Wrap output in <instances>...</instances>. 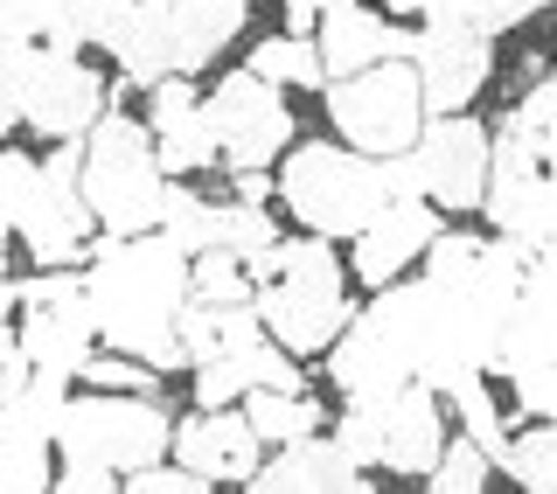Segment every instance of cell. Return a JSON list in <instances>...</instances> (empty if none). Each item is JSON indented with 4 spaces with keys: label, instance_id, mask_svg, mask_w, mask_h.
<instances>
[{
    "label": "cell",
    "instance_id": "obj_1",
    "mask_svg": "<svg viewBox=\"0 0 557 494\" xmlns=\"http://www.w3.org/2000/svg\"><path fill=\"white\" fill-rule=\"evenodd\" d=\"M84 299H91V321L104 348H126V356L168 369L182 362L174 342V313L188 307V251H174L161 231L139 237H91V264H84Z\"/></svg>",
    "mask_w": 557,
    "mask_h": 494
},
{
    "label": "cell",
    "instance_id": "obj_2",
    "mask_svg": "<svg viewBox=\"0 0 557 494\" xmlns=\"http://www.w3.org/2000/svg\"><path fill=\"white\" fill-rule=\"evenodd\" d=\"M251 307L265 334L293 356H321L327 342L342 334L348 307V272L335 258V237H293V244H272V279L251 286Z\"/></svg>",
    "mask_w": 557,
    "mask_h": 494
},
{
    "label": "cell",
    "instance_id": "obj_3",
    "mask_svg": "<svg viewBox=\"0 0 557 494\" xmlns=\"http://www.w3.org/2000/svg\"><path fill=\"white\" fill-rule=\"evenodd\" d=\"M278 202L313 237H356L391 202V168L376 153H356L348 139H307L278 168Z\"/></svg>",
    "mask_w": 557,
    "mask_h": 494
},
{
    "label": "cell",
    "instance_id": "obj_4",
    "mask_svg": "<svg viewBox=\"0 0 557 494\" xmlns=\"http://www.w3.org/2000/svg\"><path fill=\"white\" fill-rule=\"evenodd\" d=\"M84 202H91L98 231L112 237H139L161 223V196H168V174L161 153H153L147 119H126L119 104H104L98 126L84 133Z\"/></svg>",
    "mask_w": 557,
    "mask_h": 494
},
{
    "label": "cell",
    "instance_id": "obj_5",
    "mask_svg": "<svg viewBox=\"0 0 557 494\" xmlns=\"http://www.w3.org/2000/svg\"><path fill=\"white\" fill-rule=\"evenodd\" d=\"M411 356H418V279H391V286H376L370 307L348 313L342 334L327 342V383H335L348 404H376V397H391L397 383H418Z\"/></svg>",
    "mask_w": 557,
    "mask_h": 494
},
{
    "label": "cell",
    "instance_id": "obj_6",
    "mask_svg": "<svg viewBox=\"0 0 557 494\" xmlns=\"http://www.w3.org/2000/svg\"><path fill=\"white\" fill-rule=\"evenodd\" d=\"M168 411L153 391H98V397H63L57 411V453L63 467H112L126 481L133 467L168 460Z\"/></svg>",
    "mask_w": 557,
    "mask_h": 494
},
{
    "label": "cell",
    "instance_id": "obj_7",
    "mask_svg": "<svg viewBox=\"0 0 557 494\" xmlns=\"http://www.w3.org/2000/svg\"><path fill=\"white\" fill-rule=\"evenodd\" d=\"M14 334H22V356L35 376L77 383L84 356L98 348V321L77 264H42L35 279H14Z\"/></svg>",
    "mask_w": 557,
    "mask_h": 494
},
{
    "label": "cell",
    "instance_id": "obj_8",
    "mask_svg": "<svg viewBox=\"0 0 557 494\" xmlns=\"http://www.w3.org/2000/svg\"><path fill=\"white\" fill-rule=\"evenodd\" d=\"M321 98H327L335 133L356 153H376V161L383 153H405L418 139V126H425V91H418V70L405 57L362 63V70H348V77H327Z\"/></svg>",
    "mask_w": 557,
    "mask_h": 494
},
{
    "label": "cell",
    "instance_id": "obj_9",
    "mask_svg": "<svg viewBox=\"0 0 557 494\" xmlns=\"http://www.w3.org/2000/svg\"><path fill=\"white\" fill-rule=\"evenodd\" d=\"M84 139H57V153L49 161H35V182H28V202L22 217H14V231H22L28 258L35 264H77L91 258V202H84Z\"/></svg>",
    "mask_w": 557,
    "mask_h": 494
},
{
    "label": "cell",
    "instance_id": "obj_10",
    "mask_svg": "<svg viewBox=\"0 0 557 494\" xmlns=\"http://www.w3.org/2000/svg\"><path fill=\"white\" fill-rule=\"evenodd\" d=\"M209 139H216V161L231 168H272L293 147V112L286 91L265 84L258 70H223V84L202 98Z\"/></svg>",
    "mask_w": 557,
    "mask_h": 494
},
{
    "label": "cell",
    "instance_id": "obj_11",
    "mask_svg": "<svg viewBox=\"0 0 557 494\" xmlns=\"http://www.w3.org/2000/svg\"><path fill=\"white\" fill-rule=\"evenodd\" d=\"M405 161H411L418 196H425L432 209H446V217L481 209V188H487V133L474 126V119L425 112V126H418V139L405 147Z\"/></svg>",
    "mask_w": 557,
    "mask_h": 494
},
{
    "label": "cell",
    "instance_id": "obj_12",
    "mask_svg": "<svg viewBox=\"0 0 557 494\" xmlns=\"http://www.w3.org/2000/svg\"><path fill=\"white\" fill-rule=\"evenodd\" d=\"M70 383L57 376H28L14 397H0V494H42L49 446H57V411H63Z\"/></svg>",
    "mask_w": 557,
    "mask_h": 494
},
{
    "label": "cell",
    "instance_id": "obj_13",
    "mask_svg": "<svg viewBox=\"0 0 557 494\" xmlns=\"http://www.w3.org/2000/svg\"><path fill=\"white\" fill-rule=\"evenodd\" d=\"M405 63L418 70L425 112H467V104L481 98L487 70H495V49H487V35L460 28V22H425V28H411Z\"/></svg>",
    "mask_w": 557,
    "mask_h": 494
},
{
    "label": "cell",
    "instance_id": "obj_14",
    "mask_svg": "<svg viewBox=\"0 0 557 494\" xmlns=\"http://www.w3.org/2000/svg\"><path fill=\"white\" fill-rule=\"evenodd\" d=\"M168 453L188 473H202L209 487H244L258 473V460H265V439L251 432L244 404H202L196 418H182V425H174Z\"/></svg>",
    "mask_w": 557,
    "mask_h": 494
},
{
    "label": "cell",
    "instance_id": "obj_15",
    "mask_svg": "<svg viewBox=\"0 0 557 494\" xmlns=\"http://www.w3.org/2000/svg\"><path fill=\"white\" fill-rule=\"evenodd\" d=\"M98 112H104V77L98 70L63 57V49H42L28 104H22V126H35L42 139H84L98 126Z\"/></svg>",
    "mask_w": 557,
    "mask_h": 494
},
{
    "label": "cell",
    "instance_id": "obj_16",
    "mask_svg": "<svg viewBox=\"0 0 557 494\" xmlns=\"http://www.w3.org/2000/svg\"><path fill=\"white\" fill-rule=\"evenodd\" d=\"M432 237H440V209H432L425 196H391L356 231V279H362V286H391V279H405L411 264L425 258Z\"/></svg>",
    "mask_w": 557,
    "mask_h": 494
},
{
    "label": "cell",
    "instance_id": "obj_17",
    "mask_svg": "<svg viewBox=\"0 0 557 494\" xmlns=\"http://www.w3.org/2000/svg\"><path fill=\"white\" fill-rule=\"evenodd\" d=\"M147 133H153V153H161V174H202L216 168V139H209V119H202V91L168 70V77L147 84Z\"/></svg>",
    "mask_w": 557,
    "mask_h": 494
},
{
    "label": "cell",
    "instance_id": "obj_18",
    "mask_svg": "<svg viewBox=\"0 0 557 494\" xmlns=\"http://www.w3.org/2000/svg\"><path fill=\"white\" fill-rule=\"evenodd\" d=\"M244 487H258V494H362L370 473L335 446V432H300L286 446H272V460H258V473Z\"/></svg>",
    "mask_w": 557,
    "mask_h": 494
},
{
    "label": "cell",
    "instance_id": "obj_19",
    "mask_svg": "<svg viewBox=\"0 0 557 494\" xmlns=\"http://www.w3.org/2000/svg\"><path fill=\"white\" fill-rule=\"evenodd\" d=\"M313 49H321V70H327V77H348V70H362V63L411 57V28L383 22V14H370L362 0H321Z\"/></svg>",
    "mask_w": 557,
    "mask_h": 494
},
{
    "label": "cell",
    "instance_id": "obj_20",
    "mask_svg": "<svg viewBox=\"0 0 557 494\" xmlns=\"http://www.w3.org/2000/svg\"><path fill=\"white\" fill-rule=\"evenodd\" d=\"M376 432H383V460L376 467L405 473V481H425L432 460H440V446H446L440 397H432L425 383H397L391 397H376Z\"/></svg>",
    "mask_w": 557,
    "mask_h": 494
},
{
    "label": "cell",
    "instance_id": "obj_21",
    "mask_svg": "<svg viewBox=\"0 0 557 494\" xmlns=\"http://www.w3.org/2000/svg\"><path fill=\"white\" fill-rule=\"evenodd\" d=\"M244 22H251V0H168V49L174 70L196 77L223 57V42H237Z\"/></svg>",
    "mask_w": 557,
    "mask_h": 494
},
{
    "label": "cell",
    "instance_id": "obj_22",
    "mask_svg": "<svg viewBox=\"0 0 557 494\" xmlns=\"http://www.w3.org/2000/svg\"><path fill=\"white\" fill-rule=\"evenodd\" d=\"M557 356V293L522 286L516 307L502 313V348H495V376H522V369Z\"/></svg>",
    "mask_w": 557,
    "mask_h": 494
},
{
    "label": "cell",
    "instance_id": "obj_23",
    "mask_svg": "<svg viewBox=\"0 0 557 494\" xmlns=\"http://www.w3.org/2000/svg\"><path fill=\"white\" fill-rule=\"evenodd\" d=\"M112 63H119V77L126 84H153V77H168L174 70V49H168V0H133L126 8V22L112 28Z\"/></svg>",
    "mask_w": 557,
    "mask_h": 494
},
{
    "label": "cell",
    "instance_id": "obj_24",
    "mask_svg": "<svg viewBox=\"0 0 557 494\" xmlns=\"http://www.w3.org/2000/svg\"><path fill=\"white\" fill-rule=\"evenodd\" d=\"M133 0H63V14L49 22L42 49H63V57H84V49H104L112 42V28L126 22Z\"/></svg>",
    "mask_w": 557,
    "mask_h": 494
},
{
    "label": "cell",
    "instance_id": "obj_25",
    "mask_svg": "<svg viewBox=\"0 0 557 494\" xmlns=\"http://www.w3.org/2000/svg\"><path fill=\"white\" fill-rule=\"evenodd\" d=\"M265 84H278V91H321L327 70H321V49H313V35H272V42L251 49V63Z\"/></svg>",
    "mask_w": 557,
    "mask_h": 494
},
{
    "label": "cell",
    "instance_id": "obj_26",
    "mask_svg": "<svg viewBox=\"0 0 557 494\" xmlns=\"http://www.w3.org/2000/svg\"><path fill=\"white\" fill-rule=\"evenodd\" d=\"M244 418H251L258 439H265V453L286 446V439H300V432H321V404L307 391H251L244 397Z\"/></svg>",
    "mask_w": 557,
    "mask_h": 494
},
{
    "label": "cell",
    "instance_id": "obj_27",
    "mask_svg": "<svg viewBox=\"0 0 557 494\" xmlns=\"http://www.w3.org/2000/svg\"><path fill=\"white\" fill-rule=\"evenodd\" d=\"M495 467L530 494H557V418H536L530 432H516Z\"/></svg>",
    "mask_w": 557,
    "mask_h": 494
},
{
    "label": "cell",
    "instance_id": "obj_28",
    "mask_svg": "<svg viewBox=\"0 0 557 494\" xmlns=\"http://www.w3.org/2000/svg\"><path fill=\"white\" fill-rule=\"evenodd\" d=\"M174 251H209L216 244V202H202L196 188H182V182H168V196H161V223H153Z\"/></svg>",
    "mask_w": 557,
    "mask_h": 494
},
{
    "label": "cell",
    "instance_id": "obj_29",
    "mask_svg": "<svg viewBox=\"0 0 557 494\" xmlns=\"http://www.w3.org/2000/svg\"><path fill=\"white\" fill-rule=\"evenodd\" d=\"M550 0H425V22H460L495 42L502 28H522L530 14H544Z\"/></svg>",
    "mask_w": 557,
    "mask_h": 494
},
{
    "label": "cell",
    "instance_id": "obj_30",
    "mask_svg": "<svg viewBox=\"0 0 557 494\" xmlns=\"http://www.w3.org/2000/svg\"><path fill=\"white\" fill-rule=\"evenodd\" d=\"M35 63H42V42H28V35H0V133L22 126V104H28V84H35Z\"/></svg>",
    "mask_w": 557,
    "mask_h": 494
},
{
    "label": "cell",
    "instance_id": "obj_31",
    "mask_svg": "<svg viewBox=\"0 0 557 494\" xmlns=\"http://www.w3.org/2000/svg\"><path fill=\"white\" fill-rule=\"evenodd\" d=\"M188 293L209 299V307H223V299H251V279H244V258L223 251V244H209V251L188 258Z\"/></svg>",
    "mask_w": 557,
    "mask_h": 494
},
{
    "label": "cell",
    "instance_id": "obj_32",
    "mask_svg": "<svg viewBox=\"0 0 557 494\" xmlns=\"http://www.w3.org/2000/svg\"><path fill=\"white\" fill-rule=\"evenodd\" d=\"M425 487H432V494H481V487H487V453H481L467 432L446 439L440 460H432V473H425Z\"/></svg>",
    "mask_w": 557,
    "mask_h": 494
},
{
    "label": "cell",
    "instance_id": "obj_33",
    "mask_svg": "<svg viewBox=\"0 0 557 494\" xmlns=\"http://www.w3.org/2000/svg\"><path fill=\"white\" fill-rule=\"evenodd\" d=\"M216 244L223 251H237V258H251V251H265V244H278V223L265 217V202H216Z\"/></svg>",
    "mask_w": 557,
    "mask_h": 494
},
{
    "label": "cell",
    "instance_id": "obj_34",
    "mask_svg": "<svg viewBox=\"0 0 557 494\" xmlns=\"http://www.w3.org/2000/svg\"><path fill=\"white\" fill-rule=\"evenodd\" d=\"M77 376L91 383V391H153V383H161V369L139 362V356H126V348H91Z\"/></svg>",
    "mask_w": 557,
    "mask_h": 494
},
{
    "label": "cell",
    "instance_id": "obj_35",
    "mask_svg": "<svg viewBox=\"0 0 557 494\" xmlns=\"http://www.w3.org/2000/svg\"><path fill=\"white\" fill-rule=\"evenodd\" d=\"M335 446L356 460L362 473H370L383 460V432H376V404H348L342 411V425H335Z\"/></svg>",
    "mask_w": 557,
    "mask_h": 494
},
{
    "label": "cell",
    "instance_id": "obj_36",
    "mask_svg": "<svg viewBox=\"0 0 557 494\" xmlns=\"http://www.w3.org/2000/svg\"><path fill=\"white\" fill-rule=\"evenodd\" d=\"M174 342H182V362H188V369L209 362V356H216V307L188 293V307L174 313Z\"/></svg>",
    "mask_w": 557,
    "mask_h": 494
},
{
    "label": "cell",
    "instance_id": "obj_37",
    "mask_svg": "<svg viewBox=\"0 0 557 494\" xmlns=\"http://www.w3.org/2000/svg\"><path fill=\"white\" fill-rule=\"evenodd\" d=\"M502 126H509V133H522V139H530V147H536V139H544V133L557 126V77H536L530 91L516 98V112L502 119Z\"/></svg>",
    "mask_w": 557,
    "mask_h": 494
},
{
    "label": "cell",
    "instance_id": "obj_38",
    "mask_svg": "<svg viewBox=\"0 0 557 494\" xmlns=\"http://www.w3.org/2000/svg\"><path fill=\"white\" fill-rule=\"evenodd\" d=\"M28 182H35V161L22 147H0V244H8L14 217H22V202H28Z\"/></svg>",
    "mask_w": 557,
    "mask_h": 494
},
{
    "label": "cell",
    "instance_id": "obj_39",
    "mask_svg": "<svg viewBox=\"0 0 557 494\" xmlns=\"http://www.w3.org/2000/svg\"><path fill=\"white\" fill-rule=\"evenodd\" d=\"M509 391H516V404L530 418H557V356L536 362V369H522V376H509Z\"/></svg>",
    "mask_w": 557,
    "mask_h": 494
},
{
    "label": "cell",
    "instance_id": "obj_40",
    "mask_svg": "<svg viewBox=\"0 0 557 494\" xmlns=\"http://www.w3.org/2000/svg\"><path fill=\"white\" fill-rule=\"evenodd\" d=\"M57 14H63V0H0V35H28V42H42Z\"/></svg>",
    "mask_w": 557,
    "mask_h": 494
},
{
    "label": "cell",
    "instance_id": "obj_41",
    "mask_svg": "<svg viewBox=\"0 0 557 494\" xmlns=\"http://www.w3.org/2000/svg\"><path fill=\"white\" fill-rule=\"evenodd\" d=\"M57 487L63 494H112L119 473L112 467H57Z\"/></svg>",
    "mask_w": 557,
    "mask_h": 494
},
{
    "label": "cell",
    "instance_id": "obj_42",
    "mask_svg": "<svg viewBox=\"0 0 557 494\" xmlns=\"http://www.w3.org/2000/svg\"><path fill=\"white\" fill-rule=\"evenodd\" d=\"M522 286H544V293H557V237L530 251V272H522Z\"/></svg>",
    "mask_w": 557,
    "mask_h": 494
},
{
    "label": "cell",
    "instance_id": "obj_43",
    "mask_svg": "<svg viewBox=\"0 0 557 494\" xmlns=\"http://www.w3.org/2000/svg\"><path fill=\"white\" fill-rule=\"evenodd\" d=\"M237 202H265L272 196V188H278V174H265V168H237Z\"/></svg>",
    "mask_w": 557,
    "mask_h": 494
},
{
    "label": "cell",
    "instance_id": "obj_44",
    "mask_svg": "<svg viewBox=\"0 0 557 494\" xmlns=\"http://www.w3.org/2000/svg\"><path fill=\"white\" fill-rule=\"evenodd\" d=\"M0 321H14V272H8V244H0Z\"/></svg>",
    "mask_w": 557,
    "mask_h": 494
},
{
    "label": "cell",
    "instance_id": "obj_45",
    "mask_svg": "<svg viewBox=\"0 0 557 494\" xmlns=\"http://www.w3.org/2000/svg\"><path fill=\"white\" fill-rule=\"evenodd\" d=\"M536 161H544V168H550V174H557V126H550V133H544V139H536Z\"/></svg>",
    "mask_w": 557,
    "mask_h": 494
},
{
    "label": "cell",
    "instance_id": "obj_46",
    "mask_svg": "<svg viewBox=\"0 0 557 494\" xmlns=\"http://www.w3.org/2000/svg\"><path fill=\"white\" fill-rule=\"evenodd\" d=\"M383 8H418V14H425V0H383Z\"/></svg>",
    "mask_w": 557,
    "mask_h": 494
}]
</instances>
